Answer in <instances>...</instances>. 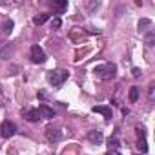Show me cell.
<instances>
[{
    "instance_id": "obj_1",
    "label": "cell",
    "mask_w": 155,
    "mask_h": 155,
    "mask_svg": "<svg viewBox=\"0 0 155 155\" xmlns=\"http://www.w3.org/2000/svg\"><path fill=\"white\" fill-rule=\"evenodd\" d=\"M93 73L99 77V79H102V81H110V79H113L115 73H117V66H115L113 62H108V64L97 66V68L93 69Z\"/></svg>"
},
{
    "instance_id": "obj_2",
    "label": "cell",
    "mask_w": 155,
    "mask_h": 155,
    "mask_svg": "<svg viewBox=\"0 0 155 155\" xmlns=\"http://www.w3.org/2000/svg\"><path fill=\"white\" fill-rule=\"evenodd\" d=\"M68 77H69V71L68 69H55V71H51L48 75V81L53 86H62L68 81Z\"/></svg>"
},
{
    "instance_id": "obj_3",
    "label": "cell",
    "mask_w": 155,
    "mask_h": 155,
    "mask_svg": "<svg viewBox=\"0 0 155 155\" xmlns=\"http://www.w3.org/2000/svg\"><path fill=\"white\" fill-rule=\"evenodd\" d=\"M15 133H17V126H15L13 122L4 120L2 124H0V135H2L4 139H9V137H13Z\"/></svg>"
},
{
    "instance_id": "obj_4",
    "label": "cell",
    "mask_w": 155,
    "mask_h": 155,
    "mask_svg": "<svg viewBox=\"0 0 155 155\" xmlns=\"http://www.w3.org/2000/svg\"><path fill=\"white\" fill-rule=\"evenodd\" d=\"M29 57H31V62H35V64L46 62V53H44V49L40 46H33L31 51H29Z\"/></svg>"
},
{
    "instance_id": "obj_5",
    "label": "cell",
    "mask_w": 155,
    "mask_h": 155,
    "mask_svg": "<svg viewBox=\"0 0 155 155\" xmlns=\"http://www.w3.org/2000/svg\"><path fill=\"white\" fill-rule=\"evenodd\" d=\"M46 137H48V140L57 142V140H60L62 133H60V130H58L57 126H48V128H46Z\"/></svg>"
},
{
    "instance_id": "obj_6",
    "label": "cell",
    "mask_w": 155,
    "mask_h": 155,
    "mask_svg": "<svg viewBox=\"0 0 155 155\" xmlns=\"http://www.w3.org/2000/svg\"><path fill=\"white\" fill-rule=\"evenodd\" d=\"M37 111H38V117H42V119H53L55 117V111L49 106H46V104H40Z\"/></svg>"
},
{
    "instance_id": "obj_7",
    "label": "cell",
    "mask_w": 155,
    "mask_h": 155,
    "mask_svg": "<svg viewBox=\"0 0 155 155\" xmlns=\"http://www.w3.org/2000/svg\"><path fill=\"white\" fill-rule=\"evenodd\" d=\"M24 119L29 120V122H37L40 117H38V111H37L35 108H28V110L24 111Z\"/></svg>"
},
{
    "instance_id": "obj_8",
    "label": "cell",
    "mask_w": 155,
    "mask_h": 155,
    "mask_svg": "<svg viewBox=\"0 0 155 155\" xmlns=\"http://www.w3.org/2000/svg\"><path fill=\"white\" fill-rule=\"evenodd\" d=\"M51 8H53V11H57V13L60 15V13H64V11L68 9V2H66V0H60V2H53Z\"/></svg>"
},
{
    "instance_id": "obj_9",
    "label": "cell",
    "mask_w": 155,
    "mask_h": 155,
    "mask_svg": "<svg viewBox=\"0 0 155 155\" xmlns=\"http://www.w3.org/2000/svg\"><path fill=\"white\" fill-rule=\"evenodd\" d=\"M93 111H95V113L104 115L106 119H111V110H110L108 106H95V108H93Z\"/></svg>"
},
{
    "instance_id": "obj_10",
    "label": "cell",
    "mask_w": 155,
    "mask_h": 155,
    "mask_svg": "<svg viewBox=\"0 0 155 155\" xmlns=\"http://www.w3.org/2000/svg\"><path fill=\"white\" fill-rule=\"evenodd\" d=\"M88 139H90V142L99 144V142L102 140V133H101V131H97V130H95V131H90V133H88Z\"/></svg>"
},
{
    "instance_id": "obj_11",
    "label": "cell",
    "mask_w": 155,
    "mask_h": 155,
    "mask_svg": "<svg viewBox=\"0 0 155 155\" xmlns=\"http://www.w3.org/2000/svg\"><path fill=\"white\" fill-rule=\"evenodd\" d=\"M139 95H140V90H139L137 86H133V88L130 90V95H128V97H130V102H137V101H139Z\"/></svg>"
},
{
    "instance_id": "obj_12",
    "label": "cell",
    "mask_w": 155,
    "mask_h": 155,
    "mask_svg": "<svg viewBox=\"0 0 155 155\" xmlns=\"http://www.w3.org/2000/svg\"><path fill=\"white\" fill-rule=\"evenodd\" d=\"M13 51H15V46H6L2 51H0V58H8V57H11Z\"/></svg>"
},
{
    "instance_id": "obj_13",
    "label": "cell",
    "mask_w": 155,
    "mask_h": 155,
    "mask_svg": "<svg viewBox=\"0 0 155 155\" xmlns=\"http://www.w3.org/2000/svg\"><path fill=\"white\" fill-rule=\"evenodd\" d=\"M137 148H139V150H140L142 153H146V151H148V142H146V139H144V137H139Z\"/></svg>"
},
{
    "instance_id": "obj_14",
    "label": "cell",
    "mask_w": 155,
    "mask_h": 155,
    "mask_svg": "<svg viewBox=\"0 0 155 155\" xmlns=\"http://www.w3.org/2000/svg\"><path fill=\"white\" fill-rule=\"evenodd\" d=\"M49 18V15H46V13H42V15H37L35 18H33V22L37 24V26H40V24H44L46 20Z\"/></svg>"
},
{
    "instance_id": "obj_15",
    "label": "cell",
    "mask_w": 155,
    "mask_h": 155,
    "mask_svg": "<svg viewBox=\"0 0 155 155\" xmlns=\"http://www.w3.org/2000/svg\"><path fill=\"white\" fill-rule=\"evenodd\" d=\"M11 29H13V20H4V26H2V31L4 33H11Z\"/></svg>"
},
{
    "instance_id": "obj_16",
    "label": "cell",
    "mask_w": 155,
    "mask_h": 155,
    "mask_svg": "<svg viewBox=\"0 0 155 155\" xmlns=\"http://www.w3.org/2000/svg\"><path fill=\"white\" fill-rule=\"evenodd\" d=\"M108 150H119L117 139H110V140H108Z\"/></svg>"
},
{
    "instance_id": "obj_17",
    "label": "cell",
    "mask_w": 155,
    "mask_h": 155,
    "mask_svg": "<svg viewBox=\"0 0 155 155\" xmlns=\"http://www.w3.org/2000/svg\"><path fill=\"white\" fill-rule=\"evenodd\" d=\"M146 44L148 46H153V31H150V35L146 37Z\"/></svg>"
},
{
    "instance_id": "obj_18",
    "label": "cell",
    "mask_w": 155,
    "mask_h": 155,
    "mask_svg": "<svg viewBox=\"0 0 155 155\" xmlns=\"http://www.w3.org/2000/svg\"><path fill=\"white\" fill-rule=\"evenodd\" d=\"M51 26L57 29V28H60V18H53V22H51Z\"/></svg>"
},
{
    "instance_id": "obj_19",
    "label": "cell",
    "mask_w": 155,
    "mask_h": 155,
    "mask_svg": "<svg viewBox=\"0 0 155 155\" xmlns=\"http://www.w3.org/2000/svg\"><path fill=\"white\" fill-rule=\"evenodd\" d=\"M106 155H120V153H119V150H108Z\"/></svg>"
},
{
    "instance_id": "obj_20",
    "label": "cell",
    "mask_w": 155,
    "mask_h": 155,
    "mask_svg": "<svg viewBox=\"0 0 155 155\" xmlns=\"http://www.w3.org/2000/svg\"><path fill=\"white\" fill-rule=\"evenodd\" d=\"M140 75V69L139 68H133V77H139Z\"/></svg>"
},
{
    "instance_id": "obj_21",
    "label": "cell",
    "mask_w": 155,
    "mask_h": 155,
    "mask_svg": "<svg viewBox=\"0 0 155 155\" xmlns=\"http://www.w3.org/2000/svg\"><path fill=\"white\" fill-rule=\"evenodd\" d=\"M0 104H2V91H0Z\"/></svg>"
}]
</instances>
